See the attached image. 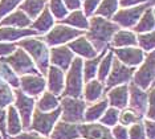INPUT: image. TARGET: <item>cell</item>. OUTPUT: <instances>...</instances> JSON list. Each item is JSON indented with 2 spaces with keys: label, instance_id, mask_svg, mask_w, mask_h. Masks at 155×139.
Masks as SVG:
<instances>
[{
  "label": "cell",
  "instance_id": "obj_1",
  "mask_svg": "<svg viewBox=\"0 0 155 139\" xmlns=\"http://www.w3.org/2000/svg\"><path fill=\"white\" fill-rule=\"evenodd\" d=\"M119 31V27L115 23H111L104 17L100 16H93L89 21V27L87 31H85L86 38L89 41H96L102 49L107 48V42L111 41L113 36L115 32Z\"/></svg>",
  "mask_w": 155,
  "mask_h": 139
},
{
  "label": "cell",
  "instance_id": "obj_2",
  "mask_svg": "<svg viewBox=\"0 0 155 139\" xmlns=\"http://www.w3.org/2000/svg\"><path fill=\"white\" fill-rule=\"evenodd\" d=\"M19 48H23L28 53V56L32 58L35 65L37 66V70L41 73H47L49 68V49L48 45L45 44L41 38H25L19 42H16Z\"/></svg>",
  "mask_w": 155,
  "mask_h": 139
},
{
  "label": "cell",
  "instance_id": "obj_3",
  "mask_svg": "<svg viewBox=\"0 0 155 139\" xmlns=\"http://www.w3.org/2000/svg\"><path fill=\"white\" fill-rule=\"evenodd\" d=\"M82 58L81 57H74L72 64H70L68 74L65 80V89L62 90V97L70 98H78L82 95L84 90V74H82Z\"/></svg>",
  "mask_w": 155,
  "mask_h": 139
},
{
  "label": "cell",
  "instance_id": "obj_4",
  "mask_svg": "<svg viewBox=\"0 0 155 139\" xmlns=\"http://www.w3.org/2000/svg\"><path fill=\"white\" fill-rule=\"evenodd\" d=\"M2 61H4L15 72V74H19V76H28V74L41 76L32 58L28 56L24 49H16L11 56L2 58Z\"/></svg>",
  "mask_w": 155,
  "mask_h": 139
},
{
  "label": "cell",
  "instance_id": "obj_5",
  "mask_svg": "<svg viewBox=\"0 0 155 139\" xmlns=\"http://www.w3.org/2000/svg\"><path fill=\"white\" fill-rule=\"evenodd\" d=\"M61 115V109L57 108L49 113H43L38 109L33 110L32 114V122H31V129L35 133L41 134L43 137H49V134L52 133L56 122Z\"/></svg>",
  "mask_w": 155,
  "mask_h": 139
},
{
  "label": "cell",
  "instance_id": "obj_6",
  "mask_svg": "<svg viewBox=\"0 0 155 139\" xmlns=\"http://www.w3.org/2000/svg\"><path fill=\"white\" fill-rule=\"evenodd\" d=\"M61 121L66 123L84 122V113L86 109V102L84 99L62 97L61 99Z\"/></svg>",
  "mask_w": 155,
  "mask_h": 139
},
{
  "label": "cell",
  "instance_id": "obj_7",
  "mask_svg": "<svg viewBox=\"0 0 155 139\" xmlns=\"http://www.w3.org/2000/svg\"><path fill=\"white\" fill-rule=\"evenodd\" d=\"M153 3H154V0L143 3V4H140V5H135V7H133V8L119 9L115 12V15L113 16L111 19L114 20V23L117 24V25H121L125 28H131L138 23L140 16L143 15V12L147 8H150V7L153 5Z\"/></svg>",
  "mask_w": 155,
  "mask_h": 139
},
{
  "label": "cell",
  "instance_id": "obj_8",
  "mask_svg": "<svg viewBox=\"0 0 155 139\" xmlns=\"http://www.w3.org/2000/svg\"><path fill=\"white\" fill-rule=\"evenodd\" d=\"M82 35H85V31L73 29L70 27L58 24V25L53 27L47 33V36H45V44L52 45V46H58V45L65 44V42L74 40V38L82 36Z\"/></svg>",
  "mask_w": 155,
  "mask_h": 139
},
{
  "label": "cell",
  "instance_id": "obj_9",
  "mask_svg": "<svg viewBox=\"0 0 155 139\" xmlns=\"http://www.w3.org/2000/svg\"><path fill=\"white\" fill-rule=\"evenodd\" d=\"M135 73V68H129L119 61L117 58H113L111 61V69L110 73L106 78V89H111L118 85H123L126 82H129L131 80V77Z\"/></svg>",
  "mask_w": 155,
  "mask_h": 139
},
{
  "label": "cell",
  "instance_id": "obj_10",
  "mask_svg": "<svg viewBox=\"0 0 155 139\" xmlns=\"http://www.w3.org/2000/svg\"><path fill=\"white\" fill-rule=\"evenodd\" d=\"M154 52H149L146 60L140 64V68L134 73V84L146 91L154 82Z\"/></svg>",
  "mask_w": 155,
  "mask_h": 139
},
{
  "label": "cell",
  "instance_id": "obj_11",
  "mask_svg": "<svg viewBox=\"0 0 155 139\" xmlns=\"http://www.w3.org/2000/svg\"><path fill=\"white\" fill-rule=\"evenodd\" d=\"M15 109L19 113L23 127H25V129L29 127L32 114L35 110V99L32 97H28L21 90L17 89L15 91Z\"/></svg>",
  "mask_w": 155,
  "mask_h": 139
},
{
  "label": "cell",
  "instance_id": "obj_12",
  "mask_svg": "<svg viewBox=\"0 0 155 139\" xmlns=\"http://www.w3.org/2000/svg\"><path fill=\"white\" fill-rule=\"evenodd\" d=\"M73 58H74V53L66 45L53 46L49 52V64L53 66H57L62 72L69 69Z\"/></svg>",
  "mask_w": 155,
  "mask_h": 139
},
{
  "label": "cell",
  "instance_id": "obj_13",
  "mask_svg": "<svg viewBox=\"0 0 155 139\" xmlns=\"http://www.w3.org/2000/svg\"><path fill=\"white\" fill-rule=\"evenodd\" d=\"M19 86L21 88V91L28 97H36L45 90L47 82H45L43 76H35V74H28L21 76L19 80Z\"/></svg>",
  "mask_w": 155,
  "mask_h": 139
},
{
  "label": "cell",
  "instance_id": "obj_14",
  "mask_svg": "<svg viewBox=\"0 0 155 139\" xmlns=\"http://www.w3.org/2000/svg\"><path fill=\"white\" fill-rule=\"evenodd\" d=\"M113 55L117 56V60H119L123 65L129 66V68H135L142 64L144 60V53L142 49L138 48H115L111 49Z\"/></svg>",
  "mask_w": 155,
  "mask_h": 139
},
{
  "label": "cell",
  "instance_id": "obj_15",
  "mask_svg": "<svg viewBox=\"0 0 155 139\" xmlns=\"http://www.w3.org/2000/svg\"><path fill=\"white\" fill-rule=\"evenodd\" d=\"M80 137L84 139H114L109 127L101 123H80Z\"/></svg>",
  "mask_w": 155,
  "mask_h": 139
},
{
  "label": "cell",
  "instance_id": "obj_16",
  "mask_svg": "<svg viewBox=\"0 0 155 139\" xmlns=\"http://www.w3.org/2000/svg\"><path fill=\"white\" fill-rule=\"evenodd\" d=\"M129 95H130V109L140 117L147 110V93L139 89L134 82L129 86Z\"/></svg>",
  "mask_w": 155,
  "mask_h": 139
},
{
  "label": "cell",
  "instance_id": "obj_17",
  "mask_svg": "<svg viewBox=\"0 0 155 139\" xmlns=\"http://www.w3.org/2000/svg\"><path fill=\"white\" fill-rule=\"evenodd\" d=\"M107 103L115 109H126L129 103V86L126 84L114 86L109 90Z\"/></svg>",
  "mask_w": 155,
  "mask_h": 139
},
{
  "label": "cell",
  "instance_id": "obj_18",
  "mask_svg": "<svg viewBox=\"0 0 155 139\" xmlns=\"http://www.w3.org/2000/svg\"><path fill=\"white\" fill-rule=\"evenodd\" d=\"M66 46H68L73 53H77L80 57H85L87 60L94 58V57L98 55V52L94 49L91 42L87 40L85 36H80V37L74 38L73 41H69Z\"/></svg>",
  "mask_w": 155,
  "mask_h": 139
},
{
  "label": "cell",
  "instance_id": "obj_19",
  "mask_svg": "<svg viewBox=\"0 0 155 139\" xmlns=\"http://www.w3.org/2000/svg\"><path fill=\"white\" fill-rule=\"evenodd\" d=\"M48 84L47 86L49 89V93L57 95H61L62 90L65 86V77H64V72L61 69H58L57 66L49 65L48 68Z\"/></svg>",
  "mask_w": 155,
  "mask_h": 139
},
{
  "label": "cell",
  "instance_id": "obj_20",
  "mask_svg": "<svg viewBox=\"0 0 155 139\" xmlns=\"http://www.w3.org/2000/svg\"><path fill=\"white\" fill-rule=\"evenodd\" d=\"M51 139H78L80 131H78V124L74 123H66L60 121L58 123L54 124L52 133L49 134Z\"/></svg>",
  "mask_w": 155,
  "mask_h": 139
},
{
  "label": "cell",
  "instance_id": "obj_21",
  "mask_svg": "<svg viewBox=\"0 0 155 139\" xmlns=\"http://www.w3.org/2000/svg\"><path fill=\"white\" fill-rule=\"evenodd\" d=\"M32 24V20L28 17L23 11H13L9 15L3 17L0 20V25L2 27H12V28H19V29H24V28L29 27Z\"/></svg>",
  "mask_w": 155,
  "mask_h": 139
},
{
  "label": "cell",
  "instance_id": "obj_22",
  "mask_svg": "<svg viewBox=\"0 0 155 139\" xmlns=\"http://www.w3.org/2000/svg\"><path fill=\"white\" fill-rule=\"evenodd\" d=\"M7 122H5V126H7V133L12 137H16L21 133L23 130V124H21V119L19 117V113L17 110L15 109L13 105H9L7 108Z\"/></svg>",
  "mask_w": 155,
  "mask_h": 139
},
{
  "label": "cell",
  "instance_id": "obj_23",
  "mask_svg": "<svg viewBox=\"0 0 155 139\" xmlns=\"http://www.w3.org/2000/svg\"><path fill=\"white\" fill-rule=\"evenodd\" d=\"M38 35L33 29H19L12 27H2L0 28V41H15L23 37L36 36Z\"/></svg>",
  "mask_w": 155,
  "mask_h": 139
},
{
  "label": "cell",
  "instance_id": "obj_24",
  "mask_svg": "<svg viewBox=\"0 0 155 139\" xmlns=\"http://www.w3.org/2000/svg\"><path fill=\"white\" fill-rule=\"evenodd\" d=\"M107 51H109V48L102 49L101 55H97L94 58H90L82 64V74H84V81L85 82H89V81L94 80V77L97 76L98 65H100L101 60L105 57V55L107 53Z\"/></svg>",
  "mask_w": 155,
  "mask_h": 139
},
{
  "label": "cell",
  "instance_id": "obj_25",
  "mask_svg": "<svg viewBox=\"0 0 155 139\" xmlns=\"http://www.w3.org/2000/svg\"><path fill=\"white\" fill-rule=\"evenodd\" d=\"M53 24H54L53 16L51 15L48 7H45V8L43 9V12L36 17V20H35L31 25H32L33 31H36L37 33L43 35V33H47V32L53 27Z\"/></svg>",
  "mask_w": 155,
  "mask_h": 139
},
{
  "label": "cell",
  "instance_id": "obj_26",
  "mask_svg": "<svg viewBox=\"0 0 155 139\" xmlns=\"http://www.w3.org/2000/svg\"><path fill=\"white\" fill-rule=\"evenodd\" d=\"M107 108H109V103H107L106 98L101 99L100 102L91 105L90 108H87L86 111L84 113V122L85 123H94L96 121H98L102 115H104V113L106 111Z\"/></svg>",
  "mask_w": 155,
  "mask_h": 139
},
{
  "label": "cell",
  "instance_id": "obj_27",
  "mask_svg": "<svg viewBox=\"0 0 155 139\" xmlns=\"http://www.w3.org/2000/svg\"><path fill=\"white\" fill-rule=\"evenodd\" d=\"M47 0H23L20 4V11H23L31 20L36 17L43 12L45 8Z\"/></svg>",
  "mask_w": 155,
  "mask_h": 139
},
{
  "label": "cell",
  "instance_id": "obj_28",
  "mask_svg": "<svg viewBox=\"0 0 155 139\" xmlns=\"http://www.w3.org/2000/svg\"><path fill=\"white\" fill-rule=\"evenodd\" d=\"M85 102H96L104 94V84L98 80H91L85 85V90H82Z\"/></svg>",
  "mask_w": 155,
  "mask_h": 139
},
{
  "label": "cell",
  "instance_id": "obj_29",
  "mask_svg": "<svg viewBox=\"0 0 155 139\" xmlns=\"http://www.w3.org/2000/svg\"><path fill=\"white\" fill-rule=\"evenodd\" d=\"M134 31L137 33H143V32L147 33V32L154 31V7L153 5L143 12L139 21L134 27Z\"/></svg>",
  "mask_w": 155,
  "mask_h": 139
},
{
  "label": "cell",
  "instance_id": "obj_30",
  "mask_svg": "<svg viewBox=\"0 0 155 139\" xmlns=\"http://www.w3.org/2000/svg\"><path fill=\"white\" fill-rule=\"evenodd\" d=\"M111 44L115 48H127V46L137 45V36L129 31H118L113 36Z\"/></svg>",
  "mask_w": 155,
  "mask_h": 139
},
{
  "label": "cell",
  "instance_id": "obj_31",
  "mask_svg": "<svg viewBox=\"0 0 155 139\" xmlns=\"http://www.w3.org/2000/svg\"><path fill=\"white\" fill-rule=\"evenodd\" d=\"M61 23L66 24V25H70V27L80 28V31H85V29H87V27H89V21H87L86 16L84 15V12L80 9L73 11L70 15H68L65 19L61 20Z\"/></svg>",
  "mask_w": 155,
  "mask_h": 139
},
{
  "label": "cell",
  "instance_id": "obj_32",
  "mask_svg": "<svg viewBox=\"0 0 155 139\" xmlns=\"http://www.w3.org/2000/svg\"><path fill=\"white\" fill-rule=\"evenodd\" d=\"M118 0H101L100 5L94 11L96 16L104 17V19H111L118 11Z\"/></svg>",
  "mask_w": 155,
  "mask_h": 139
},
{
  "label": "cell",
  "instance_id": "obj_33",
  "mask_svg": "<svg viewBox=\"0 0 155 139\" xmlns=\"http://www.w3.org/2000/svg\"><path fill=\"white\" fill-rule=\"evenodd\" d=\"M57 108H58V98L54 94H52V93L45 91L43 94V97L40 98V101L37 102L36 109H38L43 113H49Z\"/></svg>",
  "mask_w": 155,
  "mask_h": 139
},
{
  "label": "cell",
  "instance_id": "obj_34",
  "mask_svg": "<svg viewBox=\"0 0 155 139\" xmlns=\"http://www.w3.org/2000/svg\"><path fill=\"white\" fill-rule=\"evenodd\" d=\"M113 51H107V53L105 55V57L101 60L100 65H98V69H97V80L100 82H105L106 78L110 73V69H111V61H113Z\"/></svg>",
  "mask_w": 155,
  "mask_h": 139
},
{
  "label": "cell",
  "instance_id": "obj_35",
  "mask_svg": "<svg viewBox=\"0 0 155 139\" xmlns=\"http://www.w3.org/2000/svg\"><path fill=\"white\" fill-rule=\"evenodd\" d=\"M0 78L13 88H19V78L4 61L0 60Z\"/></svg>",
  "mask_w": 155,
  "mask_h": 139
},
{
  "label": "cell",
  "instance_id": "obj_36",
  "mask_svg": "<svg viewBox=\"0 0 155 139\" xmlns=\"http://www.w3.org/2000/svg\"><path fill=\"white\" fill-rule=\"evenodd\" d=\"M13 93L9 88V85L0 78V109H5L13 102Z\"/></svg>",
  "mask_w": 155,
  "mask_h": 139
},
{
  "label": "cell",
  "instance_id": "obj_37",
  "mask_svg": "<svg viewBox=\"0 0 155 139\" xmlns=\"http://www.w3.org/2000/svg\"><path fill=\"white\" fill-rule=\"evenodd\" d=\"M49 12L52 16H54L57 20L61 21L68 16V9L65 8L62 0H49Z\"/></svg>",
  "mask_w": 155,
  "mask_h": 139
},
{
  "label": "cell",
  "instance_id": "obj_38",
  "mask_svg": "<svg viewBox=\"0 0 155 139\" xmlns=\"http://www.w3.org/2000/svg\"><path fill=\"white\" fill-rule=\"evenodd\" d=\"M118 117H119V110L115 108H107L104 115L100 118L101 124L106 127H114L118 123Z\"/></svg>",
  "mask_w": 155,
  "mask_h": 139
},
{
  "label": "cell",
  "instance_id": "obj_39",
  "mask_svg": "<svg viewBox=\"0 0 155 139\" xmlns=\"http://www.w3.org/2000/svg\"><path fill=\"white\" fill-rule=\"evenodd\" d=\"M142 117L139 114H137L135 111H133L131 109H123V111H119L118 117V122H121L122 126L127 127L129 124H134L137 122H139Z\"/></svg>",
  "mask_w": 155,
  "mask_h": 139
},
{
  "label": "cell",
  "instance_id": "obj_40",
  "mask_svg": "<svg viewBox=\"0 0 155 139\" xmlns=\"http://www.w3.org/2000/svg\"><path fill=\"white\" fill-rule=\"evenodd\" d=\"M137 42L139 44V46L142 48V51L146 52H153L155 40H154V31L147 32V33H140L137 37Z\"/></svg>",
  "mask_w": 155,
  "mask_h": 139
},
{
  "label": "cell",
  "instance_id": "obj_41",
  "mask_svg": "<svg viewBox=\"0 0 155 139\" xmlns=\"http://www.w3.org/2000/svg\"><path fill=\"white\" fill-rule=\"evenodd\" d=\"M21 2L23 0H0V19L13 12V9L21 4Z\"/></svg>",
  "mask_w": 155,
  "mask_h": 139
},
{
  "label": "cell",
  "instance_id": "obj_42",
  "mask_svg": "<svg viewBox=\"0 0 155 139\" xmlns=\"http://www.w3.org/2000/svg\"><path fill=\"white\" fill-rule=\"evenodd\" d=\"M127 134H129V139H146L143 123H140V122L131 124L130 130H127Z\"/></svg>",
  "mask_w": 155,
  "mask_h": 139
},
{
  "label": "cell",
  "instance_id": "obj_43",
  "mask_svg": "<svg viewBox=\"0 0 155 139\" xmlns=\"http://www.w3.org/2000/svg\"><path fill=\"white\" fill-rule=\"evenodd\" d=\"M17 49L16 42H0V57H8Z\"/></svg>",
  "mask_w": 155,
  "mask_h": 139
},
{
  "label": "cell",
  "instance_id": "obj_44",
  "mask_svg": "<svg viewBox=\"0 0 155 139\" xmlns=\"http://www.w3.org/2000/svg\"><path fill=\"white\" fill-rule=\"evenodd\" d=\"M111 135L114 139H129L127 127L122 126V124H115L111 130Z\"/></svg>",
  "mask_w": 155,
  "mask_h": 139
},
{
  "label": "cell",
  "instance_id": "obj_45",
  "mask_svg": "<svg viewBox=\"0 0 155 139\" xmlns=\"http://www.w3.org/2000/svg\"><path fill=\"white\" fill-rule=\"evenodd\" d=\"M101 0H85L84 2V15L85 16H90L94 13V11L97 9V7L100 5Z\"/></svg>",
  "mask_w": 155,
  "mask_h": 139
},
{
  "label": "cell",
  "instance_id": "obj_46",
  "mask_svg": "<svg viewBox=\"0 0 155 139\" xmlns=\"http://www.w3.org/2000/svg\"><path fill=\"white\" fill-rule=\"evenodd\" d=\"M143 129H144V134H146V139H154V131H155V123H154V121L144 119Z\"/></svg>",
  "mask_w": 155,
  "mask_h": 139
},
{
  "label": "cell",
  "instance_id": "obj_47",
  "mask_svg": "<svg viewBox=\"0 0 155 139\" xmlns=\"http://www.w3.org/2000/svg\"><path fill=\"white\" fill-rule=\"evenodd\" d=\"M151 0H118V5H121L122 8H129V7H135L139 5L140 3H147Z\"/></svg>",
  "mask_w": 155,
  "mask_h": 139
},
{
  "label": "cell",
  "instance_id": "obj_48",
  "mask_svg": "<svg viewBox=\"0 0 155 139\" xmlns=\"http://www.w3.org/2000/svg\"><path fill=\"white\" fill-rule=\"evenodd\" d=\"M15 139H48V138L37 133H20L19 135H16Z\"/></svg>",
  "mask_w": 155,
  "mask_h": 139
},
{
  "label": "cell",
  "instance_id": "obj_49",
  "mask_svg": "<svg viewBox=\"0 0 155 139\" xmlns=\"http://www.w3.org/2000/svg\"><path fill=\"white\" fill-rule=\"evenodd\" d=\"M65 8L70 11H77L81 8V0H62Z\"/></svg>",
  "mask_w": 155,
  "mask_h": 139
},
{
  "label": "cell",
  "instance_id": "obj_50",
  "mask_svg": "<svg viewBox=\"0 0 155 139\" xmlns=\"http://www.w3.org/2000/svg\"><path fill=\"white\" fill-rule=\"evenodd\" d=\"M5 118H7V111L4 109H0V134L4 138H7L5 135Z\"/></svg>",
  "mask_w": 155,
  "mask_h": 139
},
{
  "label": "cell",
  "instance_id": "obj_51",
  "mask_svg": "<svg viewBox=\"0 0 155 139\" xmlns=\"http://www.w3.org/2000/svg\"><path fill=\"white\" fill-rule=\"evenodd\" d=\"M0 139H2V134H0Z\"/></svg>",
  "mask_w": 155,
  "mask_h": 139
}]
</instances>
